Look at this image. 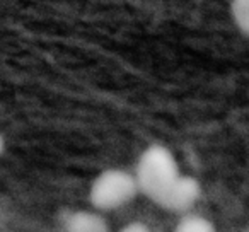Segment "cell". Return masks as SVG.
<instances>
[{"label":"cell","mask_w":249,"mask_h":232,"mask_svg":"<svg viewBox=\"0 0 249 232\" xmlns=\"http://www.w3.org/2000/svg\"><path fill=\"white\" fill-rule=\"evenodd\" d=\"M179 174V166L173 152L167 147L154 143L142 152L133 176L139 193L157 203Z\"/></svg>","instance_id":"6da1fadb"},{"label":"cell","mask_w":249,"mask_h":232,"mask_svg":"<svg viewBox=\"0 0 249 232\" xmlns=\"http://www.w3.org/2000/svg\"><path fill=\"white\" fill-rule=\"evenodd\" d=\"M139 193L133 174L123 169H107L94 179L89 191V200L96 210L113 212L124 207Z\"/></svg>","instance_id":"7a4b0ae2"},{"label":"cell","mask_w":249,"mask_h":232,"mask_svg":"<svg viewBox=\"0 0 249 232\" xmlns=\"http://www.w3.org/2000/svg\"><path fill=\"white\" fill-rule=\"evenodd\" d=\"M200 183L195 178L186 176V174H179L174 179V183L167 188V191L162 195V198L157 201V205L166 208L167 212L181 215L186 214V212H191V208L200 200Z\"/></svg>","instance_id":"3957f363"},{"label":"cell","mask_w":249,"mask_h":232,"mask_svg":"<svg viewBox=\"0 0 249 232\" xmlns=\"http://www.w3.org/2000/svg\"><path fill=\"white\" fill-rule=\"evenodd\" d=\"M65 229L70 232H106L107 222L99 210L72 212L65 218Z\"/></svg>","instance_id":"277c9868"},{"label":"cell","mask_w":249,"mask_h":232,"mask_svg":"<svg viewBox=\"0 0 249 232\" xmlns=\"http://www.w3.org/2000/svg\"><path fill=\"white\" fill-rule=\"evenodd\" d=\"M178 232H213V222L208 220L207 217L198 214H191V212H186V214H181V218L176 225Z\"/></svg>","instance_id":"5b68a950"},{"label":"cell","mask_w":249,"mask_h":232,"mask_svg":"<svg viewBox=\"0 0 249 232\" xmlns=\"http://www.w3.org/2000/svg\"><path fill=\"white\" fill-rule=\"evenodd\" d=\"M231 14L235 26L249 36V0H232Z\"/></svg>","instance_id":"8992f818"},{"label":"cell","mask_w":249,"mask_h":232,"mask_svg":"<svg viewBox=\"0 0 249 232\" xmlns=\"http://www.w3.org/2000/svg\"><path fill=\"white\" fill-rule=\"evenodd\" d=\"M123 231L124 232H147V231H150V229L147 227L143 222H130L128 225H124Z\"/></svg>","instance_id":"52a82bcc"},{"label":"cell","mask_w":249,"mask_h":232,"mask_svg":"<svg viewBox=\"0 0 249 232\" xmlns=\"http://www.w3.org/2000/svg\"><path fill=\"white\" fill-rule=\"evenodd\" d=\"M4 149H5V142H4V137L0 135V156L4 154Z\"/></svg>","instance_id":"ba28073f"}]
</instances>
